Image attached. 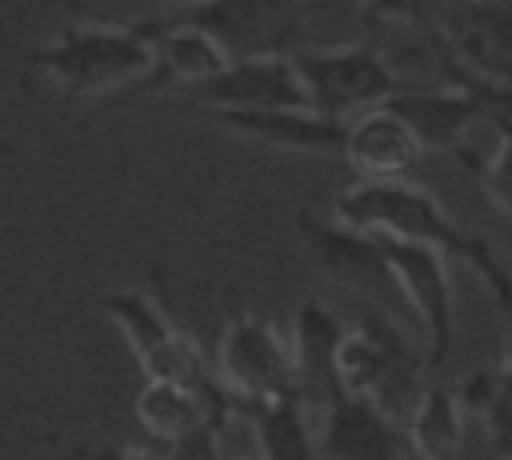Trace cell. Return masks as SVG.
Here are the masks:
<instances>
[{"instance_id":"cell-12","label":"cell","mask_w":512,"mask_h":460,"mask_svg":"<svg viewBox=\"0 0 512 460\" xmlns=\"http://www.w3.org/2000/svg\"><path fill=\"white\" fill-rule=\"evenodd\" d=\"M436 32L468 72L512 84V0H436Z\"/></svg>"},{"instance_id":"cell-16","label":"cell","mask_w":512,"mask_h":460,"mask_svg":"<svg viewBox=\"0 0 512 460\" xmlns=\"http://www.w3.org/2000/svg\"><path fill=\"white\" fill-rule=\"evenodd\" d=\"M420 156H424L420 140L388 104H376L344 120L340 160H348L360 180H404Z\"/></svg>"},{"instance_id":"cell-24","label":"cell","mask_w":512,"mask_h":460,"mask_svg":"<svg viewBox=\"0 0 512 460\" xmlns=\"http://www.w3.org/2000/svg\"><path fill=\"white\" fill-rule=\"evenodd\" d=\"M80 460H164V456L152 448H136V444H104V448L80 452Z\"/></svg>"},{"instance_id":"cell-10","label":"cell","mask_w":512,"mask_h":460,"mask_svg":"<svg viewBox=\"0 0 512 460\" xmlns=\"http://www.w3.org/2000/svg\"><path fill=\"white\" fill-rule=\"evenodd\" d=\"M388 260L396 268V280L404 288V300L420 324V336L428 344V364L440 368L456 340V300H452V276H448V252L416 240L384 236Z\"/></svg>"},{"instance_id":"cell-6","label":"cell","mask_w":512,"mask_h":460,"mask_svg":"<svg viewBox=\"0 0 512 460\" xmlns=\"http://www.w3.org/2000/svg\"><path fill=\"white\" fill-rule=\"evenodd\" d=\"M296 232L312 256V264L340 288H348L356 300L384 308L388 316H412L404 288L396 280V268L388 260V244L376 232H364L348 220H320L312 212H300Z\"/></svg>"},{"instance_id":"cell-3","label":"cell","mask_w":512,"mask_h":460,"mask_svg":"<svg viewBox=\"0 0 512 460\" xmlns=\"http://www.w3.org/2000/svg\"><path fill=\"white\" fill-rule=\"evenodd\" d=\"M216 380L248 416L256 404L300 392L292 340L264 316H256L240 296L224 300V328L216 340Z\"/></svg>"},{"instance_id":"cell-15","label":"cell","mask_w":512,"mask_h":460,"mask_svg":"<svg viewBox=\"0 0 512 460\" xmlns=\"http://www.w3.org/2000/svg\"><path fill=\"white\" fill-rule=\"evenodd\" d=\"M464 264L484 280L500 320H504V360L500 368L492 372V388H488V400L480 408L484 424H488V440H492V452L500 460H512V264L492 248L488 236H476V244L468 248Z\"/></svg>"},{"instance_id":"cell-8","label":"cell","mask_w":512,"mask_h":460,"mask_svg":"<svg viewBox=\"0 0 512 460\" xmlns=\"http://www.w3.org/2000/svg\"><path fill=\"white\" fill-rule=\"evenodd\" d=\"M184 16L200 24L228 52V60L292 56L308 36L304 0H204Z\"/></svg>"},{"instance_id":"cell-11","label":"cell","mask_w":512,"mask_h":460,"mask_svg":"<svg viewBox=\"0 0 512 460\" xmlns=\"http://www.w3.org/2000/svg\"><path fill=\"white\" fill-rule=\"evenodd\" d=\"M168 104H204V108H312L308 88L292 56H248L228 60L216 76L180 92Z\"/></svg>"},{"instance_id":"cell-21","label":"cell","mask_w":512,"mask_h":460,"mask_svg":"<svg viewBox=\"0 0 512 460\" xmlns=\"http://www.w3.org/2000/svg\"><path fill=\"white\" fill-rule=\"evenodd\" d=\"M488 120L496 128V148L488 152L484 164H476V172H480V188L488 204L512 220V116L500 108H488Z\"/></svg>"},{"instance_id":"cell-19","label":"cell","mask_w":512,"mask_h":460,"mask_svg":"<svg viewBox=\"0 0 512 460\" xmlns=\"http://www.w3.org/2000/svg\"><path fill=\"white\" fill-rule=\"evenodd\" d=\"M308 400L300 392L264 400L248 412L260 460H320V428H312Z\"/></svg>"},{"instance_id":"cell-1","label":"cell","mask_w":512,"mask_h":460,"mask_svg":"<svg viewBox=\"0 0 512 460\" xmlns=\"http://www.w3.org/2000/svg\"><path fill=\"white\" fill-rule=\"evenodd\" d=\"M156 24L72 20L48 44L28 48V64L48 76L64 100L132 96L156 68Z\"/></svg>"},{"instance_id":"cell-26","label":"cell","mask_w":512,"mask_h":460,"mask_svg":"<svg viewBox=\"0 0 512 460\" xmlns=\"http://www.w3.org/2000/svg\"><path fill=\"white\" fill-rule=\"evenodd\" d=\"M224 460H260V452H248V456H224Z\"/></svg>"},{"instance_id":"cell-4","label":"cell","mask_w":512,"mask_h":460,"mask_svg":"<svg viewBox=\"0 0 512 460\" xmlns=\"http://www.w3.org/2000/svg\"><path fill=\"white\" fill-rule=\"evenodd\" d=\"M336 216L376 232V236H396V240H416L432 244L456 260L468 256L480 232L456 224V216L420 184L404 180H360L336 196Z\"/></svg>"},{"instance_id":"cell-9","label":"cell","mask_w":512,"mask_h":460,"mask_svg":"<svg viewBox=\"0 0 512 460\" xmlns=\"http://www.w3.org/2000/svg\"><path fill=\"white\" fill-rule=\"evenodd\" d=\"M192 120H208L240 140L308 152V156H340L344 152V120H332L316 108H204V104H168Z\"/></svg>"},{"instance_id":"cell-22","label":"cell","mask_w":512,"mask_h":460,"mask_svg":"<svg viewBox=\"0 0 512 460\" xmlns=\"http://www.w3.org/2000/svg\"><path fill=\"white\" fill-rule=\"evenodd\" d=\"M360 16L372 24L436 28V0H360Z\"/></svg>"},{"instance_id":"cell-17","label":"cell","mask_w":512,"mask_h":460,"mask_svg":"<svg viewBox=\"0 0 512 460\" xmlns=\"http://www.w3.org/2000/svg\"><path fill=\"white\" fill-rule=\"evenodd\" d=\"M236 416L232 404L212 400L200 388H188L180 380H144V388L136 392V420L140 428L156 440V444H176L188 432L204 428V424H220L228 428V420Z\"/></svg>"},{"instance_id":"cell-27","label":"cell","mask_w":512,"mask_h":460,"mask_svg":"<svg viewBox=\"0 0 512 460\" xmlns=\"http://www.w3.org/2000/svg\"><path fill=\"white\" fill-rule=\"evenodd\" d=\"M172 4H180V8H196V4H204V0H172Z\"/></svg>"},{"instance_id":"cell-2","label":"cell","mask_w":512,"mask_h":460,"mask_svg":"<svg viewBox=\"0 0 512 460\" xmlns=\"http://www.w3.org/2000/svg\"><path fill=\"white\" fill-rule=\"evenodd\" d=\"M336 372H340V392L376 400L392 416H408L416 396L424 392L416 348L396 328V320L376 304H364L348 324Z\"/></svg>"},{"instance_id":"cell-25","label":"cell","mask_w":512,"mask_h":460,"mask_svg":"<svg viewBox=\"0 0 512 460\" xmlns=\"http://www.w3.org/2000/svg\"><path fill=\"white\" fill-rule=\"evenodd\" d=\"M464 72H468V68H464ZM468 80L484 92L488 108H500V112L512 116V84H500V80H488V76H476V72H468Z\"/></svg>"},{"instance_id":"cell-7","label":"cell","mask_w":512,"mask_h":460,"mask_svg":"<svg viewBox=\"0 0 512 460\" xmlns=\"http://www.w3.org/2000/svg\"><path fill=\"white\" fill-rule=\"evenodd\" d=\"M308 100L316 112L332 120H352L388 96H396L408 80L388 64V56L372 44H336V48H300L292 52Z\"/></svg>"},{"instance_id":"cell-20","label":"cell","mask_w":512,"mask_h":460,"mask_svg":"<svg viewBox=\"0 0 512 460\" xmlns=\"http://www.w3.org/2000/svg\"><path fill=\"white\" fill-rule=\"evenodd\" d=\"M464 400L444 384H424L412 412L404 416L416 460H456L464 444Z\"/></svg>"},{"instance_id":"cell-18","label":"cell","mask_w":512,"mask_h":460,"mask_svg":"<svg viewBox=\"0 0 512 460\" xmlns=\"http://www.w3.org/2000/svg\"><path fill=\"white\" fill-rule=\"evenodd\" d=\"M228 64V52L188 16L156 24V68L140 92H188L192 84L216 76Z\"/></svg>"},{"instance_id":"cell-23","label":"cell","mask_w":512,"mask_h":460,"mask_svg":"<svg viewBox=\"0 0 512 460\" xmlns=\"http://www.w3.org/2000/svg\"><path fill=\"white\" fill-rule=\"evenodd\" d=\"M220 424H204V428H196V432H188L184 440H176V444H168L164 448V460H224V452H220Z\"/></svg>"},{"instance_id":"cell-5","label":"cell","mask_w":512,"mask_h":460,"mask_svg":"<svg viewBox=\"0 0 512 460\" xmlns=\"http://www.w3.org/2000/svg\"><path fill=\"white\" fill-rule=\"evenodd\" d=\"M100 312L124 332V340H128L132 356L140 360L144 376H152V380H180V384L200 388L212 400H224V404L236 408V400L216 380V368H208L200 344L188 332H180L172 324V316L164 312V304H156L148 292H132V288L108 292L100 300Z\"/></svg>"},{"instance_id":"cell-13","label":"cell","mask_w":512,"mask_h":460,"mask_svg":"<svg viewBox=\"0 0 512 460\" xmlns=\"http://www.w3.org/2000/svg\"><path fill=\"white\" fill-rule=\"evenodd\" d=\"M320 460H416V452L400 416L344 392L324 408Z\"/></svg>"},{"instance_id":"cell-14","label":"cell","mask_w":512,"mask_h":460,"mask_svg":"<svg viewBox=\"0 0 512 460\" xmlns=\"http://www.w3.org/2000/svg\"><path fill=\"white\" fill-rule=\"evenodd\" d=\"M344 332H348V320H340V312L324 300L308 296L292 312L288 340H292V360H296V384L312 408H328L336 396H344L340 372H336Z\"/></svg>"}]
</instances>
